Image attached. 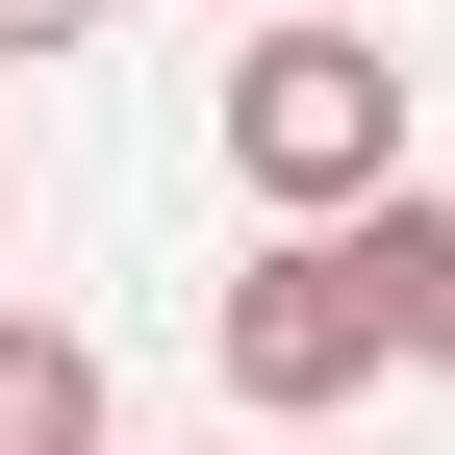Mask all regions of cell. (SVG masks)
Masks as SVG:
<instances>
[{"instance_id": "1", "label": "cell", "mask_w": 455, "mask_h": 455, "mask_svg": "<svg viewBox=\"0 0 455 455\" xmlns=\"http://www.w3.org/2000/svg\"><path fill=\"white\" fill-rule=\"evenodd\" d=\"M430 278H455V203H430V178H379V203L278 228V253L228 278V405H253V430L379 405V355H430Z\"/></svg>"}, {"instance_id": "2", "label": "cell", "mask_w": 455, "mask_h": 455, "mask_svg": "<svg viewBox=\"0 0 455 455\" xmlns=\"http://www.w3.org/2000/svg\"><path fill=\"white\" fill-rule=\"evenodd\" d=\"M228 178L278 228H329V203L405 178V51H379V0H253V51H228Z\"/></svg>"}, {"instance_id": "3", "label": "cell", "mask_w": 455, "mask_h": 455, "mask_svg": "<svg viewBox=\"0 0 455 455\" xmlns=\"http://www.w3.org/2000/svg\"><path fill=\"white\" fill-rule=\"evenodd\" d=\"M127 405H101V329H51V304H0V455H101Z\"/></svg>"}, {"instance_id": "4", "label": "cell", "mask_w": 455, "mask_h": 455, "mask_svg": "<svg viewBox=\"0 0 455 455\" xmlns=\"http://www.w3.org/2000/svg\"><path fill=\"white\" fill-rule=\"evenodd\" d=\"M101 26V0H0V76H51V51H76Z\"/></svg>"}, {"instance_id": "5", "label": "cell", "mask_w": 455, "mask_h": 455, "mask_svg": "<svg viewBox=\"0 0 455 455\" xmlns=\"http://www.w3.org/2000/svg\"><path fill=\"white\" fill-rule=\"evenodd\" d=\"M430 379H455V278H430Z\"/></svg>"}, {"instance_id": "6", "label": "cell", "mask_w": 455, "mask_h": 455, "mask_svg": "<svg viewBox=\"0 0 455 455\" xmlns=\"http://www.w3.org/2000/svg\"><path fill=\"white\" fill-rule=\"evenodd\" d=\"M0 253H26V178H0Z\"/></svg>"}, {"instance_id": "7", "label": "cell", "mask_w": 455, "mask_h": 455, "mask_svg": "<svg viewBox=\"0 0 455 455\" xmlns=\"http://www.w3.org/2000/svg\"><path fill=\"white\" fill-rule=\"evenodd\" d=\"M203 26H253V0H203Z\"/></svg>"}, {"instance_id": "8", "label": "cell", "mask_w": 455, "mask_h": 455, "mask_svg": "<svg viewBox=\"0 0 455 455\" xmlns=\"http://www.w3.org/2000/svg\"><path fill=\"white\" fill-rule=\"evenodd\" d=\"M355 455H379V430H355Z\"/></svg>"}]
</instances>
